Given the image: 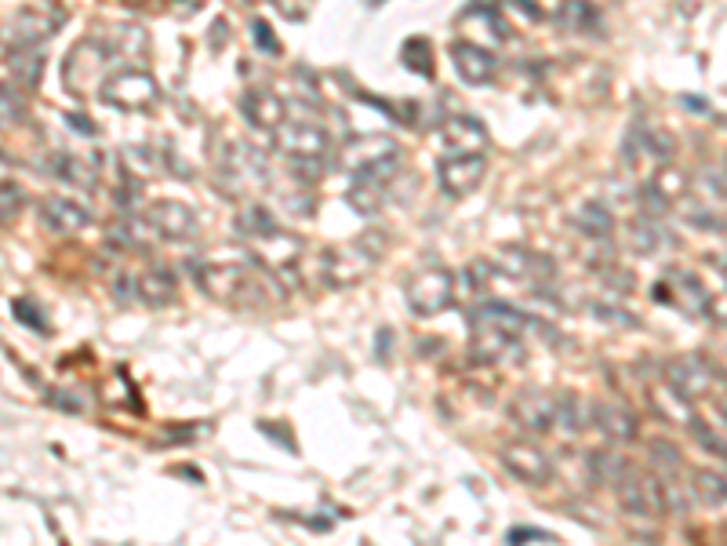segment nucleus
Here are the masks:
<instances>
[{"label":"nucleus","instance_id":"obj_1","mask_svg":"<svg viewBox=\"0 0 727 546\" xmlns=\"http://www.w3.org/2000/svg\"><path fill=\"white\" fill-rule=\"evenodd\" d=\"M269 277H259L244 263H211L197 270L200 292L208 299H215L222 306H251V310H262V306L273 303V292H266Z\"/></svg>","mask_w":727,"mask_h":546},{"label":"nucleus","instance_id":"obj_2","mask_svg":"<svg viewBox=\"0 0 727 546\" xmlns=\"http://www.w3.org/2000/svg\"><path fill=\"white\" fill-rule=\"evenodd\" d=\"M473 350L484 361H502L509 357V350L520 346V335L528 328V314H520L517 306L506 303H480L473 310Z\"/></svg>","mask_w":727,"mask_h":546},{"label":"nucleus","instance_id":"obj_3","mask_svg":"<svg viewBox=\"0 0 727 546\" xmlns=\"http://www.w3.org/2000/svg\"><path fill=\"white\" fill-rule=\"evenodd\" d=\"M382 248H386V237L382 233H364L357 241H346L339 248H328L320 255V270H324V281L349 288V284L364 281L382 259Z\"/></svg>","mask_w":727,"mask_h":546},{"label":"nucleus","instance_id":"obj_4","mask_svg":"<svg viewBox=\"0 0 727 546\" xmlns=\"http://www.w3.org/2000/svg\"><path fill=\"white\" fill-rule=\"evenodd\" d=\"M397 161H400L397 139H389L382 132L353 135L339 150V164L346 172L364 175V179H379V182H386L389 175L397 172Z\"/></svg>","mask_w":727,"mask_h":546},{"label":"nucleus","instance_id":"obj_5","mask_svg":"<svg viewBox=\"0 0 727 546\" xmlns=\"http://www.w3.org/2000/svg\"><path fill=\"white\" fill-rule=\"evenodd\" d=\"M102 102L124 113H146L160 102V88L146 70H117L99 88Z\"/></svg>","mask_w":727,"mask_h":546},{"label":"nucleus","instance_id":"obj_6","mask_svg":"<svg viewBox=\"0 0 727 546\" xmlns=\"http://www.w3.org/2000/svg\"><path fill=\"white\" fill-rule=\"evenodd\" d=\"M404 299H408V310L415 317L444 314L455 303V273L444 270V266H426L408 281Z\"/></svg>","mask_w":727,"mask_h":546},{"label":"nucleus","instance_id":"obj_7","mask_svg":"<svg viewBox=\"0 0 727 546\" xmlns=\"http://www.w3.org/2000/svg\"><path fill=\"white\" fill-rule=\"evenodd\" d=\"M615 488H618V503H622V510H626L629 517L669 514V481H662V477L629 470Z\"/></svg>","mask_w":727,"mask_h":546},{"label":"nucleus","instance_id":"obj_8","mask_svg":"<svg viewBox=\"0 0 727 546\" xmlns=\"http://www.w3.org/2000/svg\"><path fill=\"white\" fill-rule=\"evenodd\" d=\"M498 459L509 470V477H517V481H524L531 488H542L557 477L553 455L542 452L535 441H509V445L498 448Z\"/></svg>","mask_w":727,"mask_h":546},{"label":"nucleus","instance_id":"obj_9","mask_svg":"<svg viewBox=\"0 0 727 546\" xmlns=\"http://www.w3.org/2000/svg\"><path fill=\"white\" fill-rule=\"evenodd\" d=\"M488 175V157L484 153H448L437 168V182L444 197L462 201L469 193H477V186Z\"/></svg>","mask_w":727,"mask_h":546},{"label":"nucleus","instance_id":"obj_10","mask_svg":"<svg viewBox=\"0 0 727 546\" xmlns=\"http://www.w3.org/2000/svg\"><path fill=\"white\" fill-rule=\"evenodd\" d=\"M509 419L517 426L520 434H531V437H542L549 430H557V401L546 394H538V390H524L509 401Z\"/></svg>","mask_w":727,"mask_h":546},{"label":"nucleus","instance_id":"obj_11","mask_svg":"<svg viewBox=\"0 0 727 546\" xmlns=\"http://www.w3.org/2000/svg\"><path fill=\"white\" fill-rule=\"evenodd\" d=\"M146 223L157 237L164 241H190L193 233H197V212H193L190 204L182 201H153L150 212H146Z\"/></svg>","mask_w":727,"mask_h":546},{"label":"nucleus","instance_id":"obj_12","mask_svg":"<svg viewBox=\"0 0 727 546\" xmlns=\"http://www.w3.org/2000/svg\"><path fill=\"white\" fill-rule=\"evenodd\" d=\"M251 248H255V259H259L273 277H277V273H288L291 266L302 259V252H306L302 237L280 230V226L273 233H266V237H259V241H251Z\"/></svg>","mask_w":727,"mask_h":546},{"label":"nucleus","instance_id":"obj_13","mask_svg":"<svg viewBox=\"0 0 727 546\" xmlns=\"http://www.w3.org/2000/svg\"><path fill=\"white\" fill-rule=\"evenodd\" d=\"M277 146L288 157H313V161H320L328 153V132L313 121H284L277 128Z\"/></svg>","mask_w":727,"mask_h":546},{"label":"nucleus","instance_id":"obj_14","mask_svg":"<svg viewBox=\"0 0 727 546\" xmlns=\"http://www.w3.org/2000/svg\"><path fill=\"white\" fill-rule=\"evenodd\" d=\"M451 59H455V70L466 84H491L498 73V62L484 44L473 41H459L451 44Z\"/></svg>","mask_w":727,"mask_h":546},{"label":"nucleus","instance_id":"obj_15","mask_svg":"<svg viewBox=\"0 0 727 546\" xmlns=\"http://www.w3.org/2000/svg\"><path fill=\"white\" fill-rule=\"evenodd\" d=\"M240 110H244L248 124H255L262 132H277L280 124L288 121V106H284V99L269 88H251L248 95L240 99Z\"/></svg>","mask_w":727,"mask_h":546},{"label":"nucleus","instance_id":"obj_16","mask_svg":"<svg viewBox=\"0 0 727 546\" xmlns=\"http://www.w3.org/2000/svg\"><path fill=\"white\" fill-rule=\"evenodd\" d=\"M589 423L597 426L608 441H633V437L640 434L637 415H633L629 405H622V401H597V405H593V415H589Z\"/></svg>","mask_w":727,"mask_h":546},{"label":"nucleus","instance_id":"obj_17","mask_svg":"<svg viewBox=\"0 0 727 546\" xmlns=\"http://www.w3.org/2000/svg\"><path fill=\"white\" fill-rule=\"evenodd\" d=\"M448 153H484L488 150V128L477 117H448L440 128Z\"/></svg>","mask_w":727,"mask_h":546},{"label":"nucleus","instance_id":"obj_18","mask_svg":"<svg viewBox=\"0 0 727 546\" xmlns=\"http://www.w3.org/2000/svg\"><path fill=\"white\" fill-rule=\"evenodd\" d=\"M666 379L677 386V390L688 397V401H698V397H706L709 390H713V379H717V372H713V368H709L702 357H684V361H677L673 368H669Z\"/></svg>","mask_w":727,"mask_h":546},{"label":"nucleus","instance_id":"obj_19","mask_svg":"<svg viewBox=\"0 0 727 546\" xmlns=\"http://www.w3.org/2000/svg\"><path fill=\"white\" fill-rule=\"evenodd\" d=\"M110 48L102 44V48H91V44H80L77 51H73L70 59H66V84H70V91H88V77H102V70H106V62H110Z\"/></svg>","mask_w":727,"mask_h":546},{"label":"nucleus","instance_id":"obj_20","mask_svg":"<svg viewBox=\"0 0 727 546\" xmlns=\"http://www.w3.org/2000/svg\"><path fill=\"white\" fill-rule=\"evenodd\" d=\"M55 30V19H48V15H40V11L26 8L19 11L15 19L4 26V41H8V48H19V44H44V37Z\"/></svg>","mask_w":727,"mask_h":546},{"label":"nucleus","instance_id":"obj_21","mask_svg":"<svg viewBox=\"0 0 727 546\" xmlns=\"http://www.w3.org/2000/svg\"><path fill=\"white\" fill-rule=\"evenodd\" d=\"M40 219L55 233H80L88 226V212L80 204H73L70 197H44L40 201Z\"/></svg>","mask_w":727,"mask_h":546},{"label":"nucleus","instance_id":"obj_22","mask_svg":"<svg viewBox=\"0 0 727 546\" xmlns=\"http://www.w3.org/2000/svg\"><path fill=\"white\" fill-rule=\"evenodd\" d=\"M658 299H673L688 314H709V292L702 288V281H698L695 273H673L669 288H662Z\"/></svg>","mask_w":727,"mask_h":546},{"label":"nucleus","instance_id":"obj_23","mask_svg":"<svg viewBox=\"0 0 727 546\" xmlns=\"http://www.w3.org/2000/svg\"><path fill=\"white\" fill-rule=\"evenodd\" d=\"M8 70L15 84L22 88H37L40 73H44V44H19L8 51Z\"/></svg>","mask_w":727,"mask_h":546},{"label":"nucleus","instance_id":"obj_24","mask_svg":"<svg viewBox=\"0 0 727 546\" xmlns=\"http://www.w3.org/2000/svg\"><path fill=\"white\" fill-rule=\"evenodd\" d=\"M135 284H139V299L146 306H168V303H175V295H179V281H175L171 270H164V266H150L142 277H135Z\"/></svg>","mask_w":727,"mask_h":546},{"label":"nucleus","instance_id":"obj_25","mask_svg":"<svg viewBox=\"0 0 727 546\" xmlns=\"http://www.w3.org/2000/svg\"><path fill=\"white\" fill-rule=\"evenodd\" d=\"M666 241H669V233H666V226L658 223V215H640V219L629 223V244H633V252L655 255Z\"/></svg>","mask_w":727,"mask_h":546},{"label":"nucleus","instance_id":"obj_26","mask_svg":"<svg viewBox=\"0 0 727 546\" xmlns=\"http://www.w3.org/2000/svg\"><path fill=\"white\" fill-rule=\"evenodd\" d=\"M571 223H575V230H582L586 237H593V241H608L611 233H615V219H611L608 208L597 204V201L582 204V208L571 215Z\"/></svg>","mask_w":727,"mask_h":546},{"label":"nucleus","instance_id":"obj_27","mask_svg":"<svg viewBox=\"0 0 727 546\" xmlns=\"http://www.w3.org/2000/svg\"><path fill=\"white\" fill-rule=\"evenodd\" d=\"M589 415H593V405H586L578 394H564L557 397V426L568 430V434H578L589 426Z\"/></svg>","mask_w":727,"mask_h":546},{"label":"nucleus","instance_id":"obj_28","mask_svg":"<svg viewBox=\"0 0 727 546\" xmlns=\"http://www.w3.org/2000/svg\"><path fill=\"white\" fill-rule=\"evenodd\" d=\"M538 266L542 263H538L535 255L524 252V248H502V255L495 259V270L502 273V277H513V281H528Z\"/></svg>","mask_w":727,"mask_h":546},{"label":"nucleus","instance_id":"obj_29","mask_svg":"<svg viewBox=\"0 0 727 546\" xmlns=\"http://www.w3.org/2000/svg\"><path fill=\"white\" fill-rule=\"evenodd\" d=\"M48 172L51 175H59V179H66V182H73V186H95V175L84 168V161L80 157H73V153H51L48 157Z\"/></svg>","mask_w":727,"mask_h":546},{"label":"nucleus","instance_id":"obj_30","mask_svg":"<svg viewBox=\"0 0 727 546\" xmlns=\"http://www.w3.org/2000/svg\"><path fill=\"white\" fill-rule=\"evenodd\" d=\"M277 230V223H273V215L266 212V208H259V204H251V208H244V212L237 215V233L244 237V241H259V237H266V233Z\"/></svg>","mask_w":727,"mask_h":546},{"label":"nucleus","instance_id":"obj_31","mask_svg":"<svg viewBox=\"0 0 727 546\" xmlns=\"http://www.w3.org/2000/svg\"><path fill=\"white\" fill-rule=\"evenodd\" d=\"M597 8L589 4V0H568L564 8H560V22L568 26V30H597Z\"/></svg>","mask_w":727,"mask_h":546},{"label":"nucleus","instance_id":"obj_32","mask_svg":"<svg viewBox=\"0 0 727 546\" xmlns=\"http://www.w3.org/2000/svg\"><path fill=\"white\" fill-rule=\"evenodd\" d=\"M695 492L706 506H724L727 503V481L720 474H713V470H698Z\"/></svg>","mask_w":727,"mask_h":546},{"label":"nucleus","instance_id":"obj_33","mask_svg":"<svg viewBox=\"0 0 727 546\" xmlns=\"http://www.w3.org/2000/svg\"><path fill=\"white\" fill-rule=\"evenodd\" d=\"M22 212V190L15 182H0V226H8Z\"/></svg>","mask_w":727,"mask_h":546},{"label":"nucleus","instance_id":"obj_34","mask_svg":"<svg viewBox=\"0 0 727 546\" xmlns=\"http://www.w3.org/2000/svg\"><path fill=\"white\" fill-rule=\"evenodd\" d=\"M22 117H26V106H22V99L15 95V88L0 84V124H19Z\"/></svg>","mask_w":727,"mask_h":546},{"label":"nucleus","instance_id":"obj_35","mask_svg":"<svg viewBox=\"0 0 727 546\" xmlns=\"http://www.w3.org/2000/svg\"><path fill=\"white\" fill-rule=\"evenodd\" d=\"M404 62H408L411 70H422L429 77L433 73V59H429V44L426 41H411L408 48H404Z\"/></svg>","mask_w":727,"mask_h":546},{"label":"nucleus","instance_id":"obj_36","mask_svg":"<svg viewBox=\"0 0 727 546\" xmlns=\"http://www.w3.org/2000/svg\"><path fill=\"white\" fill-rule=\"evenodd\" d=\"M509 543H557V536L553 532H546V528H509Z\"/></svg>","mask_w":727,"mask_h":546},{"label":"nucleus","instance_id":"obj_37","mask_svg":"<svg viewBox=\"0 0 727 546\" xmlns=\"http://www.w3.org/2000/svg\"><path fill=\"white\" fill-rule=\"evenodd\" d=\"M651 459H658L662 466H669V470H677L680 466V452L669 441H651Z\"/></svg>","mask_w":727,"mask_h":546},{"label":"nucleus","instance_id":"obj_38","mask_svg":"<svg viewBox=\"0 0 727 546\" xmlns=\"http://www.w3.org/2000/svg\"><path fill=\"white\" fill-rule=\"evenodd\" d=\"M251 33H255V41H259V48L266 51V55H277V51H280V41L273 37V33H269V26L262 19L251 22Z\"/></svg>","mask_w":727,"mask_h":546},{"label":"nucleus","instance_id":"obj_39","mask_svg":"<svg viewBox=\"0 0 727 546\" xmlns=\"http://www.w3.org/2000/svg\"><path fill=\"white\" fill-rule=\"evenodd\" d=\"M706 317H713V321L727 324V292L724 295H709V314Z\"/></svg>","mask_w":727,"mask_h":546},{"label":"nucleus","instance_id":"obj_40","mask_svg":"<svg viewBox=\"0 0 727 546\" xmlns=\"http://www.w3.org/2000/svg\"><path fill=\"white\" fill-rule=\"evenodd\" d=\"M15 317H19V321H26V324H33V328H44V317L33 314L30 303H15Z\"/></svg>","mask_w":727,"mask_h":546},{"label":"nucleus","instance_id":"obj_41","mask_svg":"<svg viewBox=\"0 0 727 546\" xmlns=\"http://www.w3.org/2000/svg\"><path fill=\"white\" fill-rule=\"evenodd\" d=\"M70 124H77L80 132H88V135H95V124H91V121H88V117H80V113H77V117H73V113H70Z\"/></svg>","mask_w":727,"mask_h":546},{"label":"nucleus","instance_id":"obj_42","mask_svg":"<svg viewBox=\"0 0 727 546\" xmlns=\"http://www.w3.org/2000/svg\"><path fill=\"white\" fill-rule=\"evenodd\" d=\"M720 419L727 423V397H720Z\"/></svg>","mask_w":727,"mask_h":546}]
</instances>
